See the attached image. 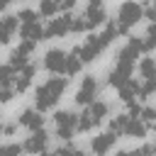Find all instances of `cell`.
<instances>
[{"label": "cell", "instance_id": "obj_1", "mask_svg": "<svg viewBox=\"0 0 156 156\" xmlns=\"http://www.w3.org/2000/svg\"><path fill=\"white\" fill-rule=\"evenodd\" d=\"M66 88H68V80L66 78H49L44 85H39L37 88V93H34V102H37V110H51L58 100H61V95L66 93Z\"/></svg>", "mask_w": 156, "mask_h": 156}, {"label": "cell", "instance_id": "obj_2", "mask_svg": "<svg viewBox=\"0 0 156 156\" xmlns=\"http://www.w3.org/2000/svg\"><path fill=\"white\" fill-rule=\"evenodd\" d=\"M141 17H144V7H141L139 2H134V0L122 2V5H119V10H117V24H119V34H127V29H129V27H134V24H136Z\"/></svg>", "mask_w": 156, "mask_h": 156}, {"label": "cell", "instance_id": "obj_3", "mask_svg": "<svg viewBox=\"0 0 156 156\" xmlns=\"http://www.w3.org/2000/svg\"><path fill=\"white\" fill-rule=\"evenodd\" d=\"M54 124H56V134L61 139H73V134L78 129V115L71 110H58L54 115Z\"/></svg>", "mask_w": 156, "mask_h": 156}, {"label": "cell", "instance_id": "obj_4", "mask_svg": "<svg viewBox=\"0 0 156 156\" xmlns=\"http://www.w3.org/2000/svg\"><path fill=\"white\" fill-rule=\"evenodd\" d=\"M105 46H107V41L102 39V34H90L88 39H85V44L78 49L80 51V58H83V63H90V61H95L102 51H105Z\"/></svg>", "mask_w": 156, "mask_h": 156}, {"label": "cell", "instance_id": "obj_5", "mask_svg": "<svg viewBox=\"0 0 156 156\" xmlns=\"http://www.w3.org/2000/svg\"><path fill=\"white\" fill-rule=\"evenodd\" d=\"M83 17H85V22H88V29H93V27H98V24L107 22V12H105L102 0H88Z\"/></svg>", "mask_w": 156, "mask_h": 156}, {"label": "cell", "instance_id": "obj_6", "mask_svg": "<svg viewBox=\"0 0 156 156\" xmlns=\"http://www.w3.org/2000/svg\"><path fill=\"white\" fill-rule=\"evenodd\" d=\"M98 80H95V76H85L83 80H80V88H78V93H76V102L78 105H90L95 98H98Z\"/></svg>", "mask_w": 156, "mask_h": 156}, {"label": "cell", "instance_id": "obj_7", "mask_svg": "<svg viewBox=\"0 0 156 156\" xmlns=\"http://www.w3.org/2000/svg\"><path fill=\"white\" fill-rule=\"evenodd\" d=\"M44 68H46L49 73H54V76L63 73V71H66V51H61V49H49V51L44 54Z\"/></svg>", "mask_w": 156, "mask_h": 156}, {"label": "cell", "instance_id": "obj_8", "mask_svg": "<svg viewBox=\"0 0 156 156\" xmlns=\"http://www.w3.org/2000/svg\"><path fill=\"white\" fill-rule=\"evenodd\" d=\"M132 71H134V61H117V66L107 76V83L112 88H119L127 78H132Z\"/></svg>", "mask_w": 156, "mask_h": 156}, {"label": "cell", "instance_id": "obj_9", "mask_svg": "<svg viewBox=\"0 0 156 156\" xmlns=\"http://www.w3.org/2000/svg\"><path fill=\"white\" fill-rule=\"evenodd\" d=\"M34 51V41H27V39H22V44L10 54V66L12 68H22V66H27L29 63V54Z\"/></svg>", "mask_w": 156, "mask_h": 156}, {"label": "cell", "instance_id": "obj_10", "mask_svg": "<svg viewBox=\"0 0 156 156\" xmlns=\"http://www.w3.org/2000/svg\"><path fill=\"white\" fill-rule=\"evenodd\" d=\"M68 32H71V15H61V17L49 22V27L44 29V37L46 39H56V37H63Z\"/></svg>", "mask_w": 156, "mask_h": 156}, {"label": "cell", "instance_id": "obj_11", "mask_svg": "<svg viewBox=\"0 0 156 156\" xmlns=\"http://www.w3.org/2000/svg\"><path fill=\"white\" fill-rule=\"evenodd\" d=\"M22 149H24V151H29V154L46 151V149H49V134H46L44 129H34V132H32V136L22 144Z\"/></svg>", "mask_w": 156, "mask_h": 156}, {"label": "cell", "instance_id": "obj_12", "mask_svg": "<svg viewBox=\"0 0 156 156\" xmlns=\"http://www.w3.org/2000/svg\"><path fill=\"white\" fill-rule=\"evenodd\" d=\"M141 51H144L141 39H139V37H129V41L119 49L117 61H134V63H136V58H139V54H141Z\"/></svg>", "mask_w": 156, "mask_h": 156}, {"label": "cell", "instance_id": "obj_13", "mask_svg": "<svg viewBox=\"0 0 156 156\" xmlns=\"http://www.w3.org/2000/svg\"><path fill=\"white\" fill-rule=\"evenodd\" d=\"M34 73H37V66L34 63H27V66H22L20 68V73L15 76V93H24L29 85H32V78H34Z\"/></svg>", "mask_w": 156, "mask_h": 156}, {"label": "cell", "instance_id": "obj_14", "mask_svg": "<svg viewBox=\"0 0 156 156\" xmlns=\"http://www.w3.org/2000/svg\"><path fill=\"white\" fill-rule=\"evenodd\" d=\"M146 132H149V124H146L141 117H132V115H129V119H127V124H124V136L144 139V136H146Z\"/></svg>", "mask_w": 156, "mask_h": 156}, {"label": "cell", "instance_id": "obj_15", "mask_svg": "<svg viewBox=\"0 0 156 156\" xmlns=\"http://www.w3.org/2000/svg\"><path fill=\"white\" fill-rule=\"evenodd\" d=\"M17 29H20V20H17L15 15H5V17L0 20V44H7V41L15 37Z\"/></svg>", "mask_w": 156, "mask_h": 156}, {"label": "cell", "instance_id": "obj_16", "mask_svg": "<svg viewBox=\"0 0 156 156\" xmlns=\"http://www.w3.org/2000/svg\"><path fill=\"white\" fill-rule=\"evenodd\" d=\"M115 141H117V134H112V132H105V134H98V136H93V141H90V149H93L95 154H107V151L115 146Z\"/></svg>", "mask_w": 156, "mask_h": 156}, {"label": "cell", "instance_id": "obj_17", "mask_svg": "<svg viewBox=\"0 0 156 156\" xmlns=\"http://www.w3.org/2000/svg\"><path fill=\"white\" fill-rule=\"evenodd\" d=\"M85 112H88V117H90V122L98 127L105 117H107V112H110V105L107 102H100V100H93L90 105H85Z\"/></svg>", "mask_w": 156, "mask_h": 156}, {"label": "cell", "instance_id": "obj_18", "mask_svg": "<svg viewBox=\"0 0 156 156\" xmlns=\"http://www.w3.org/2000/svg\"><path fill=\"white\" fill-rule=\"evenodd\" d=\"M20 124H22V127H27L29 132H34V129H41V127H44L41 110H24V112L20 115Z\"/></svg>", "mask_w": 156, "mask_h": 156}, {"label": "cell", "instance_id": "obj_19", "mask_svg": "<svg viewBox=\"0 0 156 156\" xmlns=\"http://www.w3.org/2000/svg\"><path fill=\"white\" fill-rule=\"evenodd\" d=\"M117 90H119V100H122V102H132L136 95H141V85H139L136 80H132V78H127Z\"/></svg>", "mask_w": 156, "mask_h": 156}, {"label": "cell", "instance_id": "obj_20", "mask_svg": "<svg viewBox=\"0 0 156 156\" xmlns=\"http://www.w3.org/2000/svg\"><path fill=\"white\" fill-rule=\"evenodd\" d=\"M20 37L27 39V41H41L44 39V29L39 22H32V24H20Z\"/></svg>", "mask_w": 156, "mask_h": 156}, {"label": "cell", "instance_id": "obj_21", "mask_svg": "<svg viewBox=\"0 0 156 156\" xmlns=\"http://www.w3.org/2000/svg\"><path fill=\"white\" fill-rule=\"evenodd\" d=\"M80 68H83L80 51H78V49H73L71 54H66V71H63V73H68V76H78V73H80Z\"/></svg>", "mask_w": 156, "mask_h": 156}, {"label": "cell", "instance_id": "obj_22", "mask_svg": "<svg viewBox=\"0 0 156 156\" xmlns=\"http://www.w3.org/2000/svg\"><path fill=\"white\" fill-rule=\"evenodd\" d=\"M127 119H129V115H117V117H112V119H110V132L117 134V136H122V134H124Z\"/></svg>", "mask_w": 156, "mask_h": 156}, {"label": "cell", "instance_id": "obj_23", "mask_svg": "<svg viewBox=\"0 0 156 156\" xmlns=\"http://www.w3.org/2000/svg\"><path fill=\"white\" fill-rule=\"evenodd\" d=\"M141 46H144V51H151V49L156 46V22H151V24H149L146 37L141 39Z\"/></svg>", "mask_w": 156, "mask_h": 156}, {"label": "cell", "instance_id": "obj_24", "mask_svg": "<svg viewBox=\"0 0 156 156\" xmlns=\"http://www.w3.org/2000/svg\"><path fill=\"white\" fill-rule=\"evenodd\" d=\"M56 12H58V2H56V0H41V2H39V15L54 17Z\"/></svg>", "mask_w": 156, "mask_h": 156}, {"label": "cell", "instance_id": "obj_25", "mask_svg": "<svg viewBox=\"0 0 156 156\" xmlns=\"http://www.w3.org/2000/svg\"><path fill=\"white\" fill-rule=\"evenodd\" d=\"M15 76H17V68H12L10 63H7V66H0V83L12 85V83H15Z\"/></svg>", "mask_w": 156, "mask_h": 156}, {"label": "cell", "instance_id": "obj_26", "mask_svg": "<svg viewBox=\"0 0 156 156\" xmlns=\"http://www.w3.org/2000/svg\"><path fill=\"white\" fill-rule=\"evenodd\" d=\"M154 68H156V58H141V63H139V73L144 76V78H151L154 76Z\"/></svg>", "mask_w": 156, "mask_h": 156}, {"label": "cell", "instance_id": "obj_27", "mask_svg": "<svg viewBox=\"0 0 156 156\" xmlns=\"http://www.w3.org/2000/svg\"><path fill=\"white\" fill-rule=\"evenodd\" d=\"M17 20H20V24H32V22H39V15L27 7V10H22V12L17 15Z\"/></svg>", "mask_w": 156, "mask_h": 156}, {"label": "cell", "instance_id": "obj_28", "mask_svg": "<svg viewBox=\"0 0 156 156\" xmlns=\"http://www.w3.org/2000/svg\"><path fill=\"white\" fill-rule=\"evenodd\" d=\"M15 98V85H5L0 83V102H10Z\"/></svg>", "mask_w": 156, "mask_h": 156}, {"label": "cell", "instance_id": "obj_29", "mask_svg": "<svg viewBox=\"0 0 156 156\" xmlns=\"http://www.w3.org/2000/svg\"><path fill=\"white\" fill-rule=\"evenodd\" d=\"M151 93H156V80H154V78H146V80L141 83V98H149Z\"/></svg>", "mask_w": 156, "mask_h": 156}, {"label": "cell", "instance_id": "obj_30", "mask_svg": "<svg viewBox=\"0 0 156 156\" xmlns=\"http://www.w3.org/2000/svg\"><path fill=\"white\" fill-rule=\"evenodd\" d=\"M139 117L146 122V124H151L154 119H156V107H141V112H139Z\"/></svg>", "mask_w": 156, "mask_h": 156}, {"label": "cell", "instance_id": "obj_31", "mask_svg": "<svg viewBox=\"0 0 156 156\" xmlns=\"http://www.w3.org/2000/svg\"><path fill=\"white\" fill-rule=\"evenodd\" d=\"M20 151H22L20 144H5V146H0V156H15Z\"/></svg>", "mask_w": 156, "mask_h": 156}, {"label": "cell", "instance_id": "obj_32", "mask_svg": "<svg viewBox=\"0 0 156 156\" xmlns=\"http://www.w3.org/2000/svg\"><path fill=\"white\" fill-rule=\"evenodd\" d=\"M56 154H80V149H76V146L66 144V146H58V149H56Z\"/></svg>", "mask_w": 156, "mask_h": 156}, {"label": "cell", "instance_id": "obj_33", "mask_svg": "<svg viewBox=\"0 0 156 156\" xmlns=\"http://www.w3.org/2000/svg\"><path fill=\"white\" fill-rule=\"evenodd\" d=\"M76 2H78V0H58V10H66V12H68V10L76 7Z\"/></svg>", "mask_w": 156, "mask_h": 156}, {"label": "cell", "instance_id": "obj_34", "mask_svg": "<svg viewBox=\"0 0 156 156\" xmlns=\"http://www.w3.org/2000/svg\"><path fill=\"white\" fill-rule=\"evenodd\" d=\"M127 105H129V112H127V115H132V117H139V112H141V105H136L134 100H132V102H127Z\"/></svg>", "mask_w": 156, "mask_h": 156}, {"label": "cell", "instance_id": "obj_35", "mask_svg": "<svg viewBox=\"0 0 156 156\" xmlns=\"http://www.w3.org/2000/svg\"><path fill=\"white\" fill-rule=\"evenodd\" d=\"M144 17H146V20H151V22H156V5L146 7V10H144Z\"/></svg>", "mask_w": 156, "mask_h": 156}, {"label": "cell", "instance_id": "obj_36", "mask_svg": "<svg viewBox=\"0 0 156 156\" xmlns=\"http://www.w3.org/2000/svg\"><path fill=\"white\" fill-rule=\"evenodd\" d=\"M2 132H5V134H12V132H15V124H7V127H2Z\"/></svg>", "mask_w": 156, "mask_h": 156}, {"label": "cell", "instance_id": "obj_37", "mask_svg": "<svg viewBox=\"0 0 156 156\" xmlns=\"http://www.w3.org/2000/svg\"><path fill=\"white\" fill-rule=\"evenodd\" d=\"M7 2H10V0H0V10H5V7H7Z\"/></svg>", "mask_w": 156, "mask_h": 156}, {"label": "cell", "instance_id": "obj_38", "mask_svg": "<svg viewBox=\"0 0 156 156\" xmlns=\"http://www.w3.org/2000/svg\"><path fill=\"white\" fill-rule=\"evenodd\" d=\"M151 129H154V132H156V119H154V122H151Z\"/></svg>", "mask_w": 156, "mask_h": 156}, {"label": "cell", "instance_id": "obj_39", "mask_svg": "<svg viewBox=\"0 0 156 156\" xmlns=\"http://www.w3.org/2000/svg\"><path fill=\"white\" fill-rule=\"evenodd\" d=\"M151 78H154V80H156V68H154V76H151Z\"/></svg>", "mask_w": 156, "mask_h": 156}, {"label": "cell", "instance_id": "obj_40", "mask_svg": "<svg viewBox=\"0 0 156 156\" xmlns=\"http://www.w3.org/2000/svg\"><path fill=\"white\" fill-rule=\"evenodd\" d=\"M0 132H2V124H0Z\"/></svg>", "mask_w": 156, "mask_h": 156}, {"label": "cell", "instance_id": "obj_41", "mask_svg": "<svg viewBox=\"0 0 156 156\" xmlns=\"http://www.w3.org/2000/svg\"><path fill=\"white\" fill-rule=\"evenodd\" d=\"M154 151H156V144H154Z\"/></svg>", "mask_w": 156, "mask_h": 156}, {"label": "cell", "instance_id": "obj_42", "mask_svg": "<svg viewBox=\"0 0 156 156\" xmlns=\"http://www.w3.org/2000/svg\"><path fill=\"white\" fill-rule=\"evenodd\" d=\"M154 5H156V0H154Z\"/></svg>", "mask_w": 156, "mask_h": 156}, {"label": "cell", "instance_id": "obj_43", "mask_svg": "<svg viewBox=\"0 0 156 156\" xmlns=\"http://www.w3.org/2000/svg\"><path fill=\"white\" fill-rule=\"evenodd\" d=\"M10 2H12V0H10Z\"/></svg>", "mask_w": 156, "mask_h": 156}]
</instances>
